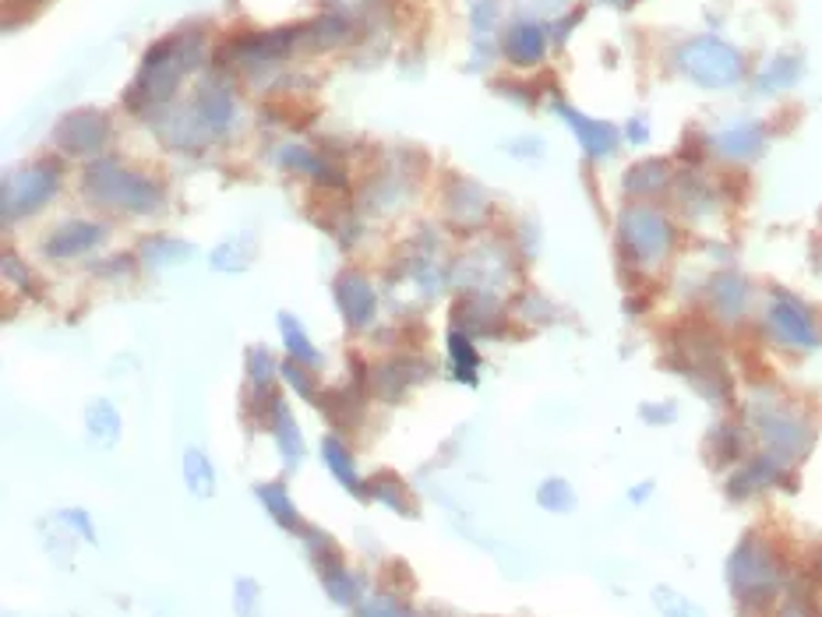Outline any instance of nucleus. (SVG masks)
Segmentation results:
<instances>
[{"instance_id":"f257e3e1","label":"nucleus","mask_w":822,"mask_h":617,"mask_svg":"<svg viewBox=\"0 0 822 617\" xmlns=\"http://www.w3.org/2000/svg\"><path fill=\"white\" fill-rule=\"evenodd\" d=\"M663 363L682 374L685 382L709 403L734 399V377L727 371L723 339L709 318H682L668 328L663 339Z\"/></svg>"},{"instance_id":"f03ea898","label":"nucleus","mask_w":822,"mask_h":617,"mask_svg":"<svg viewBox=\"0 0 822 617\" xmlns=\"http://www.w3.org/2000/svg\"><path fill=\"white\" fill-rule=\"evenodd\" d=\"M205 57V33L201 28H181V33H170L166 39L152 43L146 57H141V68L135 74L131 89L124 92V106L138 117H152L155 109L166 106L181 89V78L187 71H195Z\"/></svg>"},{"instance_id":"7ed1b4c3","label":"nucleus","mask_w":822,"mask_h":617,"mask_svg":"<svg viewBox=\"0 0 822 617\" xmlns=\"http://www.w3.org/2000/svg\"><path fill=\"white\" fill-rule=\"evenodd\" d=\"M723 575L741 617H769V610L780 599L787 568L780 550L763 533H745L741 544L731 550V558H727Z\"/></svg>"},{"instance_id":"20e7f679","label":"nucleus","mask_w":822,"mask_h":617,"mask_svg":"<svg viewBox=\"0 0 822 617\" xmlns=\"http://www.w3.org/2000/svg\"><path fill=\"white\" fill-rule=\"evenodd\" d=\"M749 427L763 441V452L777 455L790 469L801 458H809L815 445V423L809 409L784 392H773L769 385H755V395L749 399Z\"/></svg>"},{"instance_id":"39448f33","label":"nucleus","mask_w":822,"mask_h":617,"mask_svg":"<svg viewBox=\"0 0 822 617\" xmlns=\"http://www.w3.org/2000/svg\"><path fill=\"white\" fill-rule=\"evenodd\" d=\"M678 230L668 212H660L650 201H628L618 212L614 226V244H618V261L625 276H642L650 268L671 258Z\"/></svg>"},{"instance_id":"423d86ee","label":"nucleus","mask_w":822,"mask_h":617,"mask_svg":"<svg viewBox=\"0 0 822 617\" xmlns=\"http://www.w3.org/2000/svg\"><path fill=\"white\" fill-rule=\"evenodd\" d=\"M236 124V100L227 85L205 82L198 85L195 100L177 114L160 120V138L173 149H201L212 138H227Z\"/></svg>"},{"instance_id":"0eeeda50","label":"nucleus","mask_w":822,"mask_h":617,"mask_svg":"<svg viewBox=\"0 0 822 617\" xmlns=\"http://www.w3.org/2000/svg\"><path fill=\"white\" fill-rule=\"evenodd\" d=\"M82 195L92 205L131 212V216H152V212H160L166 201L160 181H152L149 173H141V170L120 166L117 160L89 163V170L82 173Z\"/></svg>"},{"instance_id":"6e6552de","label":"nucleus","mask_w":822,"mask_h":617,"mask_svg":"<svg viewBox=\"0 0 822 617\" xmlns=\"http://www.w3.org/2000/svg\"><path fill=\"white\" fill-rule=\"evenodd\" d=\"M763 331L790 353H815L822 350V307L790 293L787 287H769Z\"/></svg>"},{"instance_id":"1a4fd4ad","label":"nucleus","mask_w":822,"mask_h":617,"mask_svg":"<svg viewBox=\"0 0 822 617\" xmlns=\"http://www.w3.org/2000/svg\"><path fill=\"white\" fill-rule=\"evenodd\" d=\"M674 68L699 89H731L745 78V54L717 36L685 39L674 50Z\"/></svg>"},{"instance_id":"9d476101","label":"nucleus","mask_w":822,"mask_h":617,"mask_svg":"<svg viewBox=\"0 0 822 617\" xmlns=\"http://www.w3.org/2000/svg\"><path fill=\"white\" fill-rule=\"evenodd\" d=\"M300 50H308V25H282V28H262V33H230L216 46L219 68H255V65H276Z\"/></svg>"},{"instance_id":"9b49d317","label":"nucleus","mask_w":822,"mask_h":617,"mask_svg":"<svg viewBox=\"0 0 822 617\" xmlns=\"http://www.w3.org/2000/svg\"><path fill=\"white\" fill-rule=\"evenodd\" d=\"M57 187H60V163L54 160L8 173L4 187H0V216H4V223L11 226L19 219L36 216L57 195Z\"/></svg>"},{"instance_id":"f8f14e48","label":"nucleus","mask_w":822,"mask_h":617,"mask_svg":"<svg viewBox=\"0 0 822 617\" xmlns=\"http://www.w3.org/2000/svg\"><path fill=\"white\" fill-rule=\"evenodd\" d=\"M752 300H755V287L749 276L734 272V268H723V272H714L703 287V307L709 322L720 325H745L752 314Z\"/></svg>"},{"instance_id":"ddd939ff","label":"nucleus","mask_w":822,"mask_h":617,"mask_svg":"<svg viewBox=\"0 0 822 617\" xmlns=\"http://www.w3.org/2000/svg\"><path fill=\"white\" fill-rule=\"evenodd\" d=\"M769 487H795L790 484V466H784L780 458L769 452H755L727 477V498L745 501V498L763 494Z\"/></svg>"},{"instance_id":"4468645a","label":"nucleus","mask_w":822,"mask_h":617,"mask_svg":"<svg viewBox=\"0 0 822 617\" xmlns=\"http://www.w3.org/2000/svg\"><path fill=\"white\" fill-rule=\"evenodd\" d=\"M555 114L568 124V128H572V135H576V141H579V149L587 152V160L604 163V160H611L614 152H618V145H622V131L614 128V124L579 114V109H576L572 103H565V100H555Z\"/></svg>"},{"instance_id":"2eb2a0df","label":"nucleus","mask_w":822,"mask_h":617,"mask_svg":"<svg viewBox=\"0 0 822 617\" xmlns=\"http://www.w3.org/2000/svg\"><path fill=\"white\" fill-rule=\"evenodd\" d=\"M332 296H336V307L343 314L346 328H368L378 314V293L368 282V276L357 272V268H343V272L332 279Z\"/></svg>"},{"instance_id":"dca6fc26","label":"nucleus","mask_w":822,"mask_h":617,"mask_svg":"<svg viewBox=\"0 0 822 617\" xmlns=\"http://www.w3.org/2000/svg\"><path fill=\"white\" fill-rule=\"evenodd\" d=\"M109 138V120L100 114V109H71L57 120L54 128V141L71 155H92L106 145Z\"/></svg>"},{"instance_id":"f3484780","label":"nucleus","mask_w":822,"mask_h":617,"mask_svg":"<svg viewBox=\"0 0 822 617\" xmlns=\"http://www.w3.org/2000/svg\"><path fill=\"white\" fill-rule=\"evenodd\" d=\"M706 141L727 163H752L766 152L769 131L763 120H734V124H727V128H720L717 135H709Z\"/></svg>"},{"instance_id":"a211bd4d","label":"nucleus","mask_w":822,"mask_h":617,"mask_svg":"<svg viewBox=\"0 0 822 617\" xmlns=\"http://www.w3.org/2000/svg\"><path fill=\"white\" fill-rule=\"evenodd\" d=\"M106 226L103 223H82V219H71V223H60L54 233L43 236V255L54 261H68L78 255H89L106 241Z\"/></svg>"},{"instance_id":"6ab92c4d","label":"nucleus","mask_w":822,"mask_h":617,"mask_svg":"<svg viewBox=\"0 0 822 617\" xmlns=\"http://www.w3.org/2000/svg\"><path fill=\"white\" fill-rule=\"evenodd\" d=\"M551 33L536 19H519L501 33V57L516 68H536L547 54Z\"/></svg>"},{"instance_id":"aec40b11","label":"nucleus","mask_w":822,"mask_h":617,"mask_svg":"<svg viewBox=\"0 0 822 617\" xmlns=\"http://www.w3.org/2000/svg\"><path fill=\"white\" fill-rule=\"evenodd\" d=\"M417 368H424V363H417V357H409V353L382 360L378 368H371V395H378V399H385V403L406 399V392L428 377V371H417Z\"/></svg>"},{"instance_id":"412c9836","label":"nucleus","mask_w":822,"mask_h":617,"mask_svg":"<svg viewBox=\"0 0 822 617\" xmlns=\"http://www.w3.org/2000/svg\"><path fill=\"white\" fill-rule=\"evenodd\" d=\"M505 276H512V268L505 265V251H498V247L470 251V255L455 265V282L473 287V293H484V296H491V290Z\"/></svg>"},{"instance_id":"4be33fe9","label":"nucleus","mask_w":822,"mask_h":617,"mask_svg":"<svg viewBox=\"0 0 822 617\" xmlns=\"http://www.w3.org/2000/svg\"><path fill=\"white\" fill-rule=\"evenodd\" d=\"M452 325L470 331L473 339H491V336H501V331H505V314L495 304V296L466 293L460 304H455Z\"/></svg>"},{"instance_id":"5701e85b","label":"nucleus","mask_w":822,"mask_h":617,"mask_svg":"<svg viewBox=\"0 0 822 617\" xmlns=\"http://www.w3.org/2000/svg\"><path fill=\"white\" fill-rule=\"evenodd\" d=\"M276 163H279L282 170L300 173V177L314 181L319 187H336V191H346V173H343L336 163H328L325 155L311 152V149H304V145H282V149L276 152Z\"/></svg>"},{"instance_id":"b1692460","label":"nucleus","mask_w":822,"mask_h":617,"mask_svg":"<svg viewBox=\"0 0 822 617\" xmlns=\"http://www.w3.org/2000/svg\"><path fill=\"white\" fill-rule=\"evenodd\" d=\"M674 187V166L671 160H642V163H632L622 177V191L632 201H650L668 195Z\"/></svg>"},{"instance_id":"393cba45","label":"nucleus","mask_w":822,"mask_h":617,"mask_svg":"<svg viewBox=\"0 0 822 617\" xmlns=\"http://www.w3.org/2000/svg\"><path fill=\"white\" fill-rule=\"evenodd\" d=\"M749 434L752 427L749 423H734V420H720L714 431L706 434V458L714 469H723V466H734V463H745L749 458Z\"/></svg>"},{"instance_id":"a878e982","label":"nucleus","mask_w":822,"mask_h":617,"mask_svg":"<svg viewBox=\"0 0 822 617\" xmlns=\"http://www.w3.org/2000/svg\"><path fill=\"white\" fill-rule=\"evenodd\" d=\"M445 209L452 216V223L477 226V223H484V216L491 212V198L484 195V187L470 184L463 177H452L445 187Z\"/></svg>"},{"instance_id":"bb28decb","label":"nucleus","mask_w":822,"mask_h":617,"mask_svg":"<svg viewBox=\"0 0 822 617\" xmlns=\"http://www.w3.org/2000/svg\"><path fill=\"white\" fill-rule=\"evenodd\" d=\"M674 205L682 209L688 219H706V216H714L717 212V205H720V195L709 187L699 173L695 170H685L682 177H674Z\"/></svg>"},{"instance_id":"cd10ccee","label":"nucleus","mask_w":822,"mask_h":617,"mask_svg":"<svg viewBox=\"0 0 822 617\" xmlns=\"http://www.w3.org/2000/svg\"><path fill=\"white\" fill-rule=\"evenodd\" d=\"M804 78V57L801 54H777L769 57V65L755 74V92L759 96H777V92L795 89Z\"/></svg>"},{"instance_id":"c85d7f7f","label":"nucleus","mask_w":822,"mask_h":617,"mask_svg":"<svg viewBox=\"0 0 822 617\" xmlns=\"http://www.w3.org/2000/svg\"><path fill=\"white\" fill-rule=\"evenodd\" d=\"M255 494H258V501H262L265 515L273 519L279 529H287V533H300V529H304V522H300L297 504H293L290 490H287V484H282V480L258 484Z\"/></svg>"},{"instance_id":"c756f323","label":"nucleus","mask_w":822,"mask_h":617,"mask_svg":"<svg viewBox=\"0 0 822 617\" xmlns=\"http://www.w3.org/2000/svg\"><path fill=\"white\" fill-rule=\"evenodd\" d=\"M322 458H325V466H328V473H332V480H339L350 494H363L368 490V484L360 480V473H357V458H354V452L343 445V438L339 434H325L322 438Z\"/></svg>"},{"instance_id":"7c9ffc66","label":"nucleus","mask_w":822,"mask_h":617,"mask_svg":"<svg viewBox=\"0 0 822 617\" xmlns=\"http://www.w3.org/2000/svg\"><path fill=\"white\" fill-rule=\"evenodd\" d=\"M268 427H273V434H276V449L282 455V463H287V469H297L300 463H304L308 449H304V434H300V427H297L287 403L276 406V414H273V420H268Z\"/></svg>"},{"instance_id":"2f4dec72","label":"nucleus","mask_w":822,"mask_h":617,"mask_svg":"<svg viewBox=\"0 0 822 617\" xmlns=\"http://www.w3.org/2000/svg\"><path fill=\"white\" fill-rule=\"evenodd\" d=\"M279 336H282V346H287V357H290V360L304 363V368H314V371H319L322 363H325L322 350L311 342L308 328L300 325L290 311H279Z\"/></svg>"},{"instance_id":"473e14b6","label":"nucleus","mask_w":822,"mask_h":617,"mask_svg":"<svg viewBox=\"0 0 822 617\" xmlns=\"http://www.w3.org/2000/svg\"><path fill=\"white\" fill-rule=\"evenodd\" d=\"M308 25V54H322V50H336L354 39V25L343 19V14H319V19L304 22Z\"/></svg>"},{"instance_id":"72a5a7b5","label":"nucleus","mask_w":822,"mask_h":617,"mask_svg":"<svg viewBox=\"0 0 822 617\" xmlns=\"http://www.w3.org/2000/svg\"><path fill=\"white\" fill-rule=\"evenodd\" d=\"M255 261V233H233L230 241H223L216 251L209 265L216 272H227V276H241Z\"/></svg>"},{"instance_id":"f704fd0d","label":"nucleus","mask_w":822,"mask_h":617,"mask_svg":"<svg viewBox=\"0 0 822 617\" xmlns=\"http://www.w3.org/2000/svg\"><path fill=\"white\" fill-rule=\"evenodd\" d=\"M85 431L89 438L96 441V445H117L120 431H124V420H120V409L109 403V399H92L85 409Z\"/></svg>"},{"instance_id":"c9c22d12","label":"nucleus","mask_w":822,"mask_h":617,"mask_svg":"<svg viewBox=\"0 0 822 617\" xmlns=\"http://www.w3.org/2000/svg\"><path fill=\"white\" fill-rule=\"evenodd\" d=\"M363 498H371L378 504H385L395 515H414V498H409L406 484L395 477V473H374L368 480V490H363Z\"/></svg>"},{"instance_id":"e433bc0d","label":"nucleus","mask_w":822,"mask_h":617,"mask_svg":"<svg viewBox=\"0 0 822 617\" xmlns=\"http://www.w3.org/2000/svg\"><path fill=\"white\" fill-rule=\"evenodd\" d=\"M319 579L325 585V596L336 607H354L357 599H360V593H363V579L357 572H350V568H346V561H336V564L322 568Z\"/></svg>"},{"instance_id":"4c0bfd02","label":"nucleus","mask_w":822,"mask_h":617,"mask_svg":"<svg viewBox=\"0 0 822 617\" xmlns=\"http://www.w3.org/2000/svg\"><path fill=\"white\" fill-rule=\"evenodd\" d=\"M138 258L149 268H173L195 258V244L173 241V236H149V241L138 244Z\"/></svg>"},{"instance_id":"58836bf2","label":"nucleus","mask_w":822,"mask_h":617,"mask_svg":"<svg viewBox=\"0 0 822 617\" xmlns=\"http://www.w3.org/2000/svg\"><path fill=\"white\" fill-rule=\"evenodd\" d=\"M445 346H449V360H452V374H455V382H463V385H477V374H481V357H477V350H473V336L470 331H463V328H449V339H445Z\"/></svg>"},{"instance_id":"ea45409f","label":"nucleus","mask_w":822,"mask_h":617,"mask_svg":"<svg viewBox=\"0 0 822 617\" xmlns=\"http://www.w3.org/2000/svg\"><path fill=\"white\" fill-rule=\"evenodd\" d=\"M470 25H473V36H477V60H473V68H484L487 60V43L498 33L501 25V4L498 0H470Z\"/></svg>"},{"instance_id":"a19ab883","label":"nucleus","mask_w":822,"mask_h":617,"mask_svg":"<svg viewBox=\"0 0 822 617\" xmlns=\"http://www.w3.org/2000/svg\"><path fill=\"white\" fill-rule=\"evenodd\" d=\"M181 469H184V484L195 498H212L216 494V466L201 449H195V445L184 449Z\"/></svg>"},{"instance_id":"79ce46f5","label":"nucleus","mask_w":822,"mask_h":617,"mask_svg":"<svg viewBox=\"0 0 822 617\" xmlns=\"http://www.w3.org/2000/svg\"><path fill=\"white\" fill-rule=\"evenodd\" d=\"M363 395H368V392H360L357 385H350V388H328L325 399L319 406L325 409V417L336 423V427H357Z\"/></svg>"},{"instance_id":"37998d69","label":"nucleus","mask_w":822,"mask_h":617,"mask_svg":"<svg viewBox=\"0 0 822 617\" xmlns=\"http://www.w3.org/2000/svg\"><path fill=\"white\" fill-rule=\"evenodd\" d=\"M536 504H541L544 512L568 515L576 509V487L565 477H547L541 487H536Z\"/></svg>"},{"instance_id":"c03bdc74","label":"nucleus","mask_w":822,"mask_h":617,"mask_svg":"<svg viewBox=\"0 0 822 617\" xmlns=\"http://www.w3.org/2000/svg\"><path fill=\"white\" fill-rule=\"evenodd\" d=\"M300 544H304V554H308V561L314 564V572H322V568L343 561L339 547L332 544V536L322 533L319 526H304V529H300Z\"/></svg>"},{"instance_id":"a18cd8bd","label":"nucleus","mask_w":822,"mask_h":617,"mask_svg":"<svg viewBox=\"0 0 822 617\" xmlns=\"http://www.w3.org/2000/svg\"><path fill=\"white\" fill-rule=\"evenodd\" d=\"M279 374L287 377L290 382V388L297 392V395H304L308 403H322V395H325V388H322V382H319V371L314 368H304V363H297V360H282L279 363Z\"/></svg>"},{"instance_id":"49530a36","label":"nucleus","mask_w":822,"mask_h":617,"mask_svg":"<svg viewBox=\"0 0 822 617\" xmlns=\"http://www.w3.org/2000/svg\"><path fill=\"white\" fill-rule=\"evenodd\" d=\"M653 607L660 610V617H706V610L688 599L685 593L671 590V585H653Z\"/></svg>"},{"instance_id":"de8ad7c7","label":"nucleus","mask_w":822,"mask_h":617,"mask_svg":"<svg viewBox=\"0 0 822 617\" xmlns=\"http://www.w3.org/2000/svg\"><path fill=\"white\" fill-rule=\"evenodd\" d=\"M244 368H247V382L251 385H276V371L279 363L276 357L265 350V346H251L244 353Z\"/></svg>"},{"instance_id":"09e8293b","label":"nucleus","mask_w":822,"mask_h":617,"mask_svg":"<svg viewBox=\"0 0 822 617\" xmlns=\"http://www.w3.org/2000/svg\"><path fill=\"white\" fill-rule=\"evenodd\" d=\"M258 607H262V585L255 579L241 575L233 582V614L236 617H262Z\"/></svg>"},{"instance_id":"8fccbe9b","label":"nucleus","mask_w":822,"mask_h":617,"mask_svg":"<svg viewBox=\"0 0 822 617\" xmlns=\"http://www.w3.org/2000/svg\"><path fill=\"white\" fill-rule=\"evenodd\" d=\"M519 314L530 322V325H551L558 322V307L551 304V300L544 293H523V300H519Z\"/></svg>"},{"instance_id":"3c124183","label":"nucleus","mask_w":822,"mask_h":617,"mask_svg":"<svg viewBox=\"0 0 822 617\" xmlns=\"http://www.w3.org/2000/svg\"><path fill=\"white\" fill-rule=\"evenodd\" d=\"M265 109H268V117H273V120L290 124V128H304V124H311L314 117H319V114H314V106L290 103V100H276V103H268Z\"/></svg>"},{"instance_id":"603ef678","label":"nucleus","mask_w":822,"mask_h":617,"mask_svg":"<svg viewBox=\"0 0 822 617\" xmlns=\"http://www.w3.org/2000/svg\"><path fill=\"white\" fill-rule=\"evenodd\" d=\"M4 279L11 282V287H19L25 296H39V287H36V276H33V268H28L14 251H8L4 255Z\"/></svg>"},{"instance_id":"864d4df0","label":"nucleus","mask_w":822,"mask_h":617,"mask_svg":"<svg viewBox=\"0 0 822 617\" xmlns=\"http://www.w3.org/2000/svg\"><path fill=\"white\" fill-rule=\"evenodd\" d=\"M43 8H46V0H4V25H8V33H14V28L25 25V22H33Z\"/></svg>"},{"instance_id":"5fc2aeb1","label":"nucleus","mask_w":822,"mask_h":617,"mask_svg":"<svg viewBox=\"0 0 822 617\" xmlns=\"http://www.w3.org/2000/svg\"><path fill=\"white\" fill-rule=\"evenodd\" d=\"M639 420L650 427H668L678 420V403L674 399H660V403H639Z\"/></svg>"},{"instance_id":"6e6d98bb","label":"nucleus","mask_w":822,"mask_h":617,"mask_svg":"<svg viewBox=\"0 0 822 617\" xmlns=\"http://www.w3.org/2000/svg\"><path fill=\"white\" fill-rule=\"evenodd\" d=\"M65 526H71L78 536H82L85 544H100V533H96V522H92V515L85 512V509H65L57 515Z\"/></svg>"},{"instance_id":"4d7b16f0","label":"nucleus","mask_w":822,"mask_h":617,"mask_svg":"<svg viewBox=\"0 0 822 617\" xmlns=\"http://www.w3.org/2000/svg\"><path fill=\"white\" fill-rule=\"evenodd\" d=\"M357 617H420V614L406 610L403 604H395L389 596H378V599H368V604H360Z\"/></svg>"},{"instance_id":"13d9d810","label":"nucleus","mask_w":822,"mask_h":617,"mask_svg":"<svg viewBox=\"0 0 822 617\" xmlns=\"http://www.w3.org/2000/svg\"><path fill=\"white\" fill-rule=\"evenodd\" d=\"M622 138L628 141V145H646V141L653 138L650 117H642V114H632V117L625 120V128H622Z\"/></svg>"},{"instance_id":"bf43d9fd","label":"nucleus","mask_w":822,"mask_h":617,"mask_svg":"<svg viewBox=\"0 0 822 617\" xmlns=\"http://www.w3.org/2000/svg\"><path fill=\"white\" fill-rule=\"evenodd\" d=\"M579 22H582V8H572V11L565 14V19H558L555 25H551V39H555V43L561 46L568 36H572V28H576Z\"/></svg>"},{"instance_id":"052dcab7","label":"nucleus","mask_w":822,"mask_h":617,"mask_svg":"<svg viewBox=\"0 0 822 617\" xmlns=\"http://www.w3.org/2000/svg\"><path fill=\"white\" fill-rule=\"evenodd\" d=\"M653 490H657L653 480H642V484H636V487H628V504H646V501L653 498Z\"/></svg>"},{"instance_id":"680f3d73","label":"nucleus","mask_w":822,"mask_h":617,"mask_svg":"<svg viewBox=\"0 0 822 617\" xmlns=\"http://www.w3.org/2000/svg\"><path fill=\"white\" fill-rule=\"evenodd\" d=\"M505 149H509L512 155H519V160H526V155H533V160H536V155H544V141L530 138V145H505Z\"/></svg>"},{"instance_id":"e2e57ef3","label":"nucleus","mask_w":822,"mask_h":617,"mask_svg":"<svg viewBox=\"0 0 822 617\" xmlns=\"http://www.w3.org/2000/svg\"><path fill=\"white\" fill-rule=\"evenodd\" d=\"M523 4L530 8V0H523ZM565 4H568V0H533V11H544V8L547 11H561Z\"/></svg>"},{"instance_id":"0e129e2a","label":"nucleus","mask_w":822,"mask_h":617,"mask_svg":"<svg viewBox=\"0 0 822 617\" xmlns=\"http://www.w3.org/2000/svg\"><path fill=\"white\" fill-rule=\"evenodd\" d=\"M812 575H815V585L822 590V547L815 550V561H812Z\"/></svg>"},{"instance_id":"69168bd1","label":"nucleus","mask_w":822,"mask_h":617,"mask_svg":"<svg viewBox=\"0 0 822 617\" xmlns=\"http://www.w3.org/2000/svg\"><path fill=\"white\" fill-rule=\"evenodd\" d=\"M593 4H607V8H628L632 0H593Z\"/></svg>"}]
</instances>
